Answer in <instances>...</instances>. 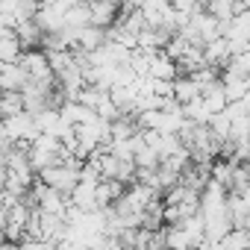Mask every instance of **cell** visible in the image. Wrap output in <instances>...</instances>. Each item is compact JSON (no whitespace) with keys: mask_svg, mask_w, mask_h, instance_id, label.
I'll list each match as a JSON object with an SVG mask.
<instances>
[{"mask_svg":"<svg viewBox=\"0 0 250 250\" xmlns=\"http://www.w3.org/2000/svg\"><path fill=\"white\" fill-rule=\"evenodd\" d=\"M174 97L186 106V103H191V100L203 97V88H200L191 77H177V80H174Z\"/></svg>","mask_w":250,"mask_h":250,"instance_id":"cell-6","label":"cell"},{"mask_svg":"<svg viewBox=\"0 0 250 250\" xmlns=\"http://www.w3.org/2000/svg\"><path fill=\"white\" fill-rule=\"evenodd\" d=\"M171 6H174L177 12H183V15H194V12L206 9L203 0H171Z\"/></svg>","mask_w":250,"mask_h":250,"instance_id":"cell-10","label":"cell"},{"mask_svg":"<svg viewBox=\"0 0 250 250\" xmlns=\"http://www.w3.org/2000/svg\"><path fill=\"white\" fill-rule=\"evenodd\" d=\"M206 12H212L218 21H232L238 15V0H209Z\"/></svg>","mask_w":250,"mask_h":250,"instance_id":"cell-7","label":"cell"},{"mask_svg":"<svg viewBox=\"0 0 250 250\" xmlns=\"http://www.w3.org/2000/svg\"><path fill=\"white\" fill-rule=\"evenodd\" d=\"M56 241H44V238H27L21 241V250H53Z\"/></svg>","mask_w":250,"mask_h":250,"instance_id":"cell-11","label":"cell"},{"mask_svg":"<svg viewBox=\"0 0 250 250\" xmlns=\"http://www.w3.org/2000/svg\"><path fill=\"white\" fill-rule=\"evenodd\" d=\"M62 118L68 121V124H88V121H94V118H100L97 115V109H91V106H85V103H80V100H65L62 103Z\"/></svg>","mask_w":250,"mask_h":250,"instance_id":"cell-5","label":"cell"},{"mask_svg":"<svg viewBox=\"0 0 250 250\" xmlns=\"http://www.w3.org/2000/svg\"><path fill=\"white\" fill-rule=\"evenodd\" d=\"M74 44H77L74 50H83V53H94V50H100V47H106V44H109V30L88 24V27L77 30V36H74Z\"/></svg>","mask_w":250,"mask_h":250,"instance_id":"cell-1","label":"cell"},{"mask_svg":"<svg viewBox=\"0 0 250 250\" xmlns=\"http://www.w3.org/2000/svg\"><path fill=\"white\" fill-rule=\"evenodd\" d=\"M106 94H109V88H100V85H83V91L77 94V100L85 103V106H91V109H97V106L103 103Z\"/></svg>","mask_w":250,"mask_h":250,"instance_id":"cell-9","label":"cell"},{"mask_svg":"<svg viewBox=\"0 0 250 250\" xmlns=\"http://www.w3.org/2000/svg\"><path fill=\"white\" fill-rule=\"evenodd\" d=\"M88 6H91V24L94 27L109 30L121 18V3H112V0H88Z\"/></svg>","mask_w":250,"mask_h":250,"instance_id":"cell-4","label":"cell"},{"mask_svg":"<svg viewBox=\"0 0 250 250\" xmlns=\"http://www.w3.org/2000/svg\"><path fill=\"white\" fill-rule=\"evenodd\" d=\"M30 80L33 77L21 62H3V71H0V88L3 91H24Z\"/></svg>","mask_w":250,"mask_h":250,"instance_id":"cell-2","label":"cell"},{"mask_svg":"<svg viewBox=\"0 0 250 250\" xmlns=\"http://www.w3.org/2000/svg\"><path fill=\"white\" fill-rule=\"evenodd\" d=\"M80 3H88V0H80Z\"/></svg>","mask_w":250,"mask_h":250,"instance_id":"cell-13","label":"cell"},{"mask_svg":"<svg viewBox=\"0 0 250 250\" xmlns=\"http://www.w3.org/2000/svg\"><path fill=\"white\" fill-rule=\"evenodd\" d=\"M24 109H27V103H24V94L21 91H3V97H0V115L12 118V115H18Z\"/></svg>","mask_w":250,"mask_h":250,"instance_id":"cell-8","label":"cell"},{"mask_svg":"<svg viewBox=\"0 0 250 250\" xmlns=\"http://www.w3.org/2000/svg\"><path fill=\"white\" fill-rule=\"evenodd\" d=\"M112 3H121V6H124V0H112Z\"/></svg>","mask_w":250,"mask_h":250,"instance_id":"cell-12","label":"cell"},{"mask_svg":"<svg viewBox=\"0 0 250 250\" xmlns=\"http://www.w3.org/2000/svg\"><path fill=\"white\" fill-rule=\"evenodd\" d=\"M21 65L30 71V77H33V80H56V74H53V68H50V59H47V53H44V50H39V47L27 50V53L21 56Z\"/></svg>","mask_w":250,"mask_h":250,"instance_id":"cell-3","label":"cell"}]
</instances>
